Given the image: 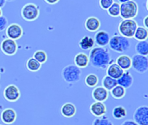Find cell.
Masks as SVG:
<instances>
[{
  "label": "cell",
  "instance_id": "3",
  "mask_svg": "<svg viewBox=\"0 0 148 125\" xmlns=\"http://www.w3.org/2000/svg\"><path fill=\"white\" fill-rule=\"evenodd\" d=\"M62 77L68 84H75L81 80L82 70L75 64H69L62 69Z\"/></svg>",
  "mask_w": 148,
  "mask_h": 125
},
{
  "label": "cell",
  "instance_id": "35",
  "mask_svg": "<svg viewBox=\"0 0 148 125\" xmlns=\"http://www.w3.org/2000/svg\"><path fill=\"white\" fill-rule=\"evenodd\" d=\"M121 125H138L134 120H126V121H124Z\"/></svg>",
  "mask_w": 148,
  "mask_h": 125
},
{
  "label": "cell",
  "instance_id": "24",
  "mask_svg": "<svg viewBox=\"0 0 148 125\" xmlns=\"http://www.w3.org/2000/svg\"><path fill=\"white\" fill-rule=\"evenodd\" d=\"M134 37L138 40V41H144V40H147L148 37V30L147 29L144 28L143 26H138L135 32H134Z\"/></svg>",
  "mask_w": 148,
  "mask_h": 125
},
{
  "label": "cell",
  "instance_id": "4",
  "mask_svg": "<svg viewBox=\"0 0 148 125\" xmlns=\"http://www.w3.org/2000/svg\"><path fill=\"white\" fill-rule=\"evenodd\" d=\"M138 26L139 25L134 19H122L118 25V31L120 35L129 39L134 37Z\"/></svg>",
  "mask_w": 148,
  "mask_h": 125
},
{
  "label": "cell",
  "instance_id": "40",
  "mask_svg": "<svg viewBox=\"0 0 148 125\" xmlns=\"http://www.w3.org/2000/svg\"><path fill=\"white\" fill-rule=\"evenodd\" d=\"M2 15H3V11H2V9L0 8V17H1Z\"/></svg>",
  "mask_w": 148,
  "mask_h": 125
},
{
  "label": "cell",
  "instance_id": "39",
  "mask_svg": "<svg viewBox=\"0 0 148 125\" xmlns=\"http://www.w3.org/2000/svg\"><path fill=\"white\" fill-rule=\"evenodd\" d=\"M121 3H127V2H128V1H130V0H118Z\"/></svg>",
  "mask_w": 148,
  "mask_h": 125
},
{
  "label": "cell",
  "instance_id": "15",
  "mask_svg": "<svg viewBox=\"0 0 148 125\" xmlns=\"http://www.w3.org/2000/svg\"><path fill=\"white\" fill-rule=\"evenodd\" d=\"M89 110L95 117H101L107 113V107L101 102H95L90 105Z\"/></svg>",
  "mask_w": 148,
  "mask_h": 125
},
{
  "label": "cell",
  "instance_id": "30",
  "mask_svg": "<svg viewBox=\"0 0 148 125\" xmlns=\"http://www.w3.org/2000/svg\"><path fill=\"white\" fill-rule=\"evenodd\" d=\"M108 14L113 17H120V11H121V5L119 3L114 2V3L107 10Z\"/></svg>",
  "mask_w": 148,
  "mask_h": 125
},
{
  "label": "cell",
  "instance_id": "11",
  "mask_svg": "<svg viewBox=\"0 0 148 125\" xmlns=\"http://www.w3.org/2000/svg\"><path fill=\"white\" fill-rule=\"evenodd\" d=\"M5 30H6V35L8 38L15 40V41L21 38L23 34V30L22 26L18 23H11L8 25Z\"/></svg>",
  "mask_w": 148,
  "mask_h": 125
},
{
  "label": "cell",
  "instance_id": "7",
  "mask_svg": "<svg viewBox=\"0 0 148 125\" xmlns=\"http://www.w3.org/2000/svg\"><path fill=\"white\" fill-rule=\"evenodd\" d=\"M132 60V67L138 73H145L148 70V58L147 56H141L139 54H134Z\"/></svg>",
  "mask_w": 148,
  "mask_h": 125
},
{
  "label": "cell",
  "instance_id": "34",
  "mask_svg": "<svg viewBox=\"0 0 148 125\" xmlns=\"http://www.w3.org/2000/svg\"><path fill=\"white\" fill-rule=\"evenodd\" d=\"M8 26V19L6 18V17L4 16H1L0 17V32L4 30Z\"/></svg>",
  "mask_w": 148,
  "mask_h": 125
},
{
  "label": "cell",
  "instance_id": "27",
  "mask_svg": "<svg viewBox=\"0 0 148 125\" xmlns=\"http://www.w3.org/2000/svg\"><path fill=\"white\" fill-rule=\"evenodd\" d=\"M112 97L115 99H122L126 96V89L120 85H116L110 90Z\"/></svg>",
  "mask_w": 148,
  "mask_h": 125
},
{
  "label": "cell",
  "instance_id": "20",
  "mask_svg": "<svg viewBox=\"0 0 148 125\" xmlns=\"http://www.w3.org/2000/svg\"><path fill=\"white\" fill-rule=\"evenodd\" d=\"M74 63H75V65L80 69L86 68L89 64L88 56L86 53L80 52V53L75 55V58H74Z\"/></svg>",
  "mask_w": 148,
  "mask_h": 125
},
{
  "label": "cell",
  "instance_id": "16",
  "mask_svg": "<svg viewBox=\"0 0 148 125\" xmlns=\"http://www.w3.org/2000/svg\"><path fill=\"white\" fill-rule=\"evenodd\" d=\"M123 72H124V70L114 61H113L107 67V76H108L114 79H116V80L121 77Z\"/></svg>",
  "mask_w": 148,
  "mask_h": 125
},
{
  "label": "cell",
  "instance_id": "17",
  "mask_svg": "<svg viewBox=\"0 0 148 125\" xmlns=\"http://www.w3.org/2000/svg\"><path fill=\"white\" fill-rule=\"evenodd\" d=\"M133 83H134V77L128 70L124 71L121 77L117 79V84L123 87L126 90L130 88Z\"/></svg>",
  "mask_w": 148,
  "mask_h": 125
},
{
  "label": "cell",
  "instance_id": "19",
  "mask_svg": "<svg viewBox=\"0 0 148 125\" xmlns=\"http://www.w3.org/2000/svg\"><path fill=\"white\" fill-rule=\"evenodd\" d=\"M115 63L124 70H130V68L132 67V60H131V57L128 56V55H126V54H123V55H121L117 57Z\"/></svg>",
  "mask_w": 148,
  "mask_h": 125
},
{
  "label": "cell",
  "instance_id": "37",
  "mask_svg": "<svg viewBox=\"0 0 148 125\" xmlns=\"http://www.w3.org/2000/svg\"><path fill=\"white\" fill-rule=\"evenodd\" d=\"M47 3H49V4H51V5H53V4H56V3H57L60 0H44Z\"/></svg>",
  "mask_w": 148,
  "mask_h": 125
},
{
  "label": "cell",
  "instance_id": "14",
  "mask_svg": "<svg viewBox=\"0 0 148 125\" xmlns=\"http://www.w3.org/2000/svg\"><path fill=\"white\" fill-rule=\"evenodd\" d=\"M110 40V35L108 32L105 30H99L95 35V44H96L99 47H104L108 44Z\"/></svg>",
  "mask_w": 148,
  "mask_h": 125
},
{
  "label": "cell",
  "instance_id": "1",
  "mask_svg": "<svg viewBox=\"0 0 148 125\" xmlns=\"http://www.w3.org/2000/svg\"><path fill=\"white\" fill-rule=\"evenodd\" d=\"M89 64L95 69L105 70L113 62L111 55L108 49L104 47H94L90 50L88 55Z\"/></svg>",
  "mask_w": 148,
  "mask_h": 125
},
{
  "label": "cell",
  "instance_id": "26",
  "mask_svg": "<svg viewBox=\"0 0 148 125\" xmlns=\"http://www.w3.org/2000/svg\"><path fill=\"white\" fill-rule=\"evenodd\" d=\"M127 110L123 106H116L114 108L112 111V116L114 117V118L117 120L125 118L127 117Z\"/></svg>",
  "mask_w": 148,
  "mask_h": 125
},
{
  "label": "cell",
  "instance_id": "13",
  "mask_svg": "<svg viewBox=\"0 0 148 125\" xmlns=\"http://www.w3.org/2000/svg\"><path fill=\"white\" fill-rule=\"evenodd\" d=\"M92 97L95 102H105L108 98V90L102 86L95 87L92 91Z\"/></svg>",
  "mask_w": 148,
  "mask_h": 125
},
{
  "label": "cell",
  "instance_id": "31",
  "mask_svg": "<svg viewBox=\"0 0 148 125\" xmlns=\"http://www.w3.org/2000/svg\"><path fill=\"white\" fill-rule=\"evenodd\" d=\"M33 58H35L37 62H39V63L42 64H44V63L47 62L48 56H47V53H46L44 50H36V51L34 53Z\"/></svg>",
  "mask_w": 148,
  "mask_h": 125
},
{
  "label": "cell",
  "instance_id": "32",
  "mask_svg": "<svg viewBox=\"0 0 148 125\" xmlns=\"http://www.w3.org/2000/svg\"><path fill=\"white\" fill-rule=\"evenodd\" d=\"M92 125H114L111 120L108 119V117H96Z\"/></svg>",
  "mask_w": 148,
  "mask_h": 125
},
{
  "label": "cell",
  "instance_id": "21",
  "mask_svg": "<svg viewBox=\"0 0 148 125\" xmlns=\"http://www.w3.org/2000/svg\"><path fill=\"white\" fill-rule=\"evenodd\" d=\"M62 115L66 118L73 117L76 113V108L72 103H65L61 108Z\"/></svg>",
  "mask_w": 148,
  "mask_h": 125
},
{
  "label": "cell",
  "instance_id": "5",
  "mask_svg": "<svg viewBox=\"0 0 148 125\" xmlns=\"http://www.w3.org/2000/svg\"><path fill=\"white\" fill-rule=\"evenodd\" d=\"M120 16L122 19H134L139 13V6L135 1L130 0L127 3H121Z\"/></svg>",
  "mask_w": 148,
  "mask_h": 125
},
{
  "label": "cell",
  "instance_id": "22",
  "mask_svg": "<svg viewBox=\"0 0 148 125\" xmlns=\"http://www.w3.org/2000/svg\"><path fill=\"white\" fill-rule=\"evenodd\" d=\"M78 45L81 48V50H91L95 46L94 38L91 37H89V36H84V37H82L80 39V41L78 43Z\"/></svg>",
  "mask_w": 148,
  "mask_h": 125
},
{
  "label": "cell",
  "instance_id": "2",
  "mask_svg": "<svg viewBox=\"0 0 148 125\" xmlns=\"http://www.w3.org/2000/svg\"><path fill=\"white\" fill-rule=\"evenodd\" d=\"M108 45L112 50L117 53H123L130 49L131 42L129 41L128 38L121 35H115L110 37Z\"/></svg>",
  "mask_w": 148,
  "mask_h": 125
},
{
  "label": "cell",
  "instance_id": "8",
  "mask_svg": "<svg viewBox=\"0 0 148 125\" xmlns=\"http://www.w3.org/2000/svg\"><path fill=\"white\" fill-rule=\"evenodd\" d=\"M134 121L138 125H148V107L140 106L134 113Z\"/></svg>",
  "mask_w": 148,
  "mask_h": 125
},
{
  "label": "cell",
  "instance_id": "28",
  "mask_svg": "<svg viewBox=\"0 0 148 125\" xmlns=\"http://www.w3.org/2000/svg\"><path fill=\"white\" fill-rule=\"evenodd\" d=\"M41 66H42V64L33 57L28 59V61L26 63V68L28 69V70H29L31 72L38 71L41 69Z\"/></svg>",
  "mask_w": 148,
  "mask_h": 125
},
{
  "label": "cell",
  "instance_id": "29",
  "mask_svg": "<svg viewBox=\"0 0 148 125\" xmlns=\"http://www.w3.org/2000/svg\"><path fill=\"white\" fill-rule=\"evenodd\" d=\"M99 83V78L97 77V75L95 74H88L86 77H85V84L88 86V87H90V88H93V87H95Z\"/></svg>",
  "mask_w": 148,
  "mask_h": 125
},
{
  "label": "cell",
  "instance_id": "33",
  "mask_svg": "<svg viewBox=\"0 0 148 125\" xmlns=\"http://www.w3.org/2000/svg\"><path fill=\"white\" fill-rule=\"evenodd\" d=\"M113 3H114V0H99L100 7L105 10H107Z\"/></svg>",
  "mask_w": 148,
  "mask_h": 125
},
{
  "label": "cell",
  "instance_id": "38",
  "mask_svg": "<svg viewBox=\"0 0 148 125\" xmlns=\"http://www.w3.org/2000/svg\"><path fill=\"white\" fill-rule=\"evenodd\" d=\"M5 3H6L5 0H0V8H1V9L5 5Z\"/></svg>",
  "mask_w": 148,
  "mask_h": 125
},
{
  "label": "cell",
  "instance_id": "10",
  "mask_svg": "<svg viewBox=\"0 0 148 125\" xmlns=\"http://www.w3.org/2000/svg\"><path fill=\"white\" fill-rule=\"evenodd\" d=\"M21 93L15 84H10L3 90V97L8 102H16L20 98Z\"/></svg>",
  "mask_w": 148,
  "mask_h": 125
},
{
  "label": "cell",
  "instance_id": "41",
  "mask_svg": "<svg viewBox=\"0 0 148 125\" xmlns=\"http://www.w3.org/2000/svg\"><path fill=\"white\" fill-rule=\"evenodd\" d=\"M5 1H6V2H7V1H8V2H12V1H14V0H5Z\"/></svg>",
  "mask_w": 148,
  "mask_h": 125
},
{
  "label": "cell",
  "instance_id": "6",
  "mask_svg": "<svg viewBox=\"0 0 148 125\" xmlns=\"http://www.w3.org/2000/svg\"><path fill=\"white\" fill-rule=\"evenodd\" d=\"M39 14L40 10L38 6L32 3L24 4L21 10V17L27 22H33L36 20L39 17Z\"/></svg>",
  "mask_w": 148,
  "mask_h": 125
},
{
  "label": "cell",
  "instance_id": "42",
  "mask_svg": "<svg viewBox=\"0 0 148 125\" xmlns=\"http://www.w3.org/2000/svg\"><path fill=\"white\" fill-rule=\"evenodd\" d=\"M0 125H1V124H0Z\"/></svg>",
  "mask_w": 148,
  "mask_h": 125
},
{
  "label": "cell",
  "instance_id": "23",
  "mask_svg": "<svg viewBox=\"0 0 148 125\" xmlns=\"http://www.w3.org/2000/svg\"><path fill=\"white\" fill-rule=\"evenodd\" d=\"M135 51L137 54L141 56H147L148 55V42L147 40L144 41H139L135 45Z\"/></svg>",
  "mask_w": 148,
  "mask_h": 125
},
{
  "label": "cell",
  "instance_id": "9",
  "mask_svg": "<svg viewBox=\"0 0 148 125\" xmlns=\"http://www.w3.org/2000/svg\"><path fill=\"white\" fill-rule=\"evenodd\" d=\"M17 44L15 40L6 38L0 44L1 51L6 56H14L17 52Z\"/></svg>",
  "mask_w": 148,
  "mask_h": 125
},
{
  "label": "cell",
  "instance_id": "25",
  "mask_svg": "<svg viewBox=\"0 0 148 125\" xmlns=\"http://www.w3.org/2000/svg\"><path fill=\"white\" fill-rule=\"evenodd\" d=\"M101 84H102V87H104L107 90H111L113 88H114L117 84V80L116 79H114L108 76H105L103 78H102V81H101Z\"/></svg>",
  "mask_w": 148,
  "mask_h": 125
},
{
  "label": "cell",
  "instance_id": "18",
  "mask_svg": "<svg viewBox=\"0 0 148 125\" xmlns=\"http://www.w3.org/2000/svg\"><path fill=\"white\" fill-rule=\"evenodd\" d=\"M85 29L90 32L97 31L101 28V21L96 17H89L85 21Z\"/></svg>",
  "mask_w": 148,
  "mask_h": 125
},
{
  "label": "cell",
  "instance_id": "12",
  "mask_svg": "<svg viewBox=\"0 0 148 125\" xmlns=\"http://www.w3.org/2000/svg\"><path fill=\"white\" fill-rule=\"evenodd\" d=\"M16 112L11 108H7L1 113V121L4 124H12L16 120Z\"/></svg>",
  "mask_w": 148,
  "mask_h": 125
},
{
  "label": "cell",
  "instance_id": "36",
  "mask_svg": "<svg viewBox=\"0 0 148 125\" xmlns=\"http://www.w3.org/2000/svg\"><path fill=\"white\" fill-rule=\"evenodd\" d=\"M143 27L146 28V29H148V16H146L145 18L143 19Z\"/></svg>",
  "mask_w": 148,
  "mask_h": 125
}]
</instances>
